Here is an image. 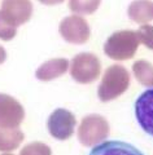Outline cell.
I'll return each mask as SVG.
<instances>
[{
    "mask_svg": "<svg viewBox=\"0 0 153 155\" xmlns=\"http://www.w3.org/2000/svg\"><path fill=\"white\" fill-rule=\"evenodd\" d=\"M135 115L140 127L153 137V89H147L137 97Z\"/></svg>",
    "mask_w": 153,
    "mask_h": 155,
    "instance_id": "9",
    "label": "cell"
},
{
    "mask_svg": "<svg viewBox=\"0 0 153 155\" xmlns=\"http://www.w3.org/2000/svg\"><path fill=\"white\" fill-rule=\"evenodd\" d=\"M136 34L141 44H144L149 49H153V26L152 25H148V23L141 25L139 27V30L136 31Z\"/></svg>",
    "mask_w": 153,
    "mask_h": 155,
    "instance_id": "18",
    "label": "cell"
},
{
    "mask_svg": "<svg viewBox=\"0 0 153 155\" xmlns=\"http://www.w3.org/2000/svg\"><path fill=\"white\" fill-rule=\"evenodd\" d=\"M70 75L77 83L90 84L95 81L101 72L100 60L92 53L83 52L77 54L69 64Z\"/></svg>",
    "mask_w": 153,
    "mask_h": 155,
    "instance_id": "4",
    "label": "cell"
},
{
    "mask_svg": "<svg viewBox=\"0 0 153 155\" xmlns=\"http://www.w3.org/2000/svg\"><path fill=\"white\" fill-rule=\"evenodd\" d=\"M90 155H144L131 143L123 141H105L93 146Z\"/></svg>",
    "mask_w": 153,
    "mask_h": 155,
    "instance_id": "10",
    "label": "cell"
},
{
    "mask_svg": "<svg viewBox=\"0 0 153 155\" xmlns=\"http://www.w3.org/2000/svg\"><path fill=\"white\" fill-rule=\"evenodd\" d=\"M109 123L104 116L90 114L82 119L78 128V140L86 147H93L109 136Z\"/></svg>",
    "mask_w": 153,
    "mask_h": 155,
    "instance_id": "3",
    "label": "cell"
},
{
    "mask_svg": "<svg viewBox=\"0 0 153 155\" xmlns=\"http://www.w3.org/2000/svg\"><path fill=\"white\" fill-rule=\"evenodd\" d=\"M17 34V27L9 21L8 18L0 11V39L4 41H9L16 36Z\"/></svg>",
    "mask_w": 153,
    "mask_h": 155,
    "instance_id": "16",
    "label": "cell"
},
{
    "mask_svg": "<svg viewBox=\"0 0 153 155\" xmlns=\"http://www.w3.org/2000/svg\"><path fill=\"white\" fill-rule=\"evenodd\" d=\"M131 21L140 25L153 21V2L152 0H134L127 9Z\"/></svg>",
    "mask_w": 153,
    "mask_h": 155,
    "instance_id": "12",
    "label": "cell"
},
{
    "mask_svg": "<svg viewBox=\"0 0 153 155\" xmlns=\"http://www.w3.org/2000/svg\"><path fill=\"white\" fill-rule=\"evenodd\" d=\"M25 119L23 106L14 97L0 93V128H18Z\"/></svg>",
    "mask_w": 153,
    "mask_h": 155,
    "instance_id": "7",
    "label": "cell"
},
{
    "mask_svg": "<svg viewBox=\"0 0 153 155\" xmlns=\"http://www.w3.org/2000/svg\"><path fill=\"white\" fill-rule=\"evenodd\" d=\"M77 125L75 116L66 109H56L47 120V128L53 138L65 141L70 138Z\"/></svg>",
    "mask_w": 153,
    "mask_h": 155,
    "instance_id": "6",
    "label": "cell"
},
{
    "mask_svg": "<svg viewBox=\"0 0 153 155\" xmlns=\"http://www.w3.org/2000/svg\"><path fill=\"white\" fill-rule=\"evenodd\" d=\"M132 72L141 85L153 88V65L148 61H136L132 65Z\"/></svg>",
    "mask_w": 153,
    "mask_h": 155,
    "instance_id": "14",
    "label": "cell"
},
{
    "mask_svg": "<svg viewBox=\"0 0 153 155\" xmlns=\"http://www.w3.org/2000/svg\"><path fill=\"white\" fill-rule=\"evenodd\" d=\"M2 13L16 27L26 23L33 16L31 0H3Z\"/></svg>",
    "mask_w": 153,
    "mask_h": 155,
    "instance_id": "8",
    "label": "cell"
},
{
    "mask_svg": "<svg viewBox=\"0 0 153 155\" xmlns=\"http://www.w3.org/2000/svg\"><path fill=\"white\" fill-rule=\"evenodd\" d=\"M5 60H7V52H5V49H4L2 45H0V65L4 64Z\"/></svg>",
    "mask_w": 153,
    "mask_h": 155,
    "instance_id": "20",
    "label": "cell"
},
{
    "mask_svg": "<svg viewBox=\"0 0 153 155\" xmlns=\"http://www.w3.org/2000/svg\"><path fill=\"white\" fill-rule=\"evenodd\" d=\"M19 155H52V150L43 142H31L22 147Z\"/></svg>",
    "mask_w": 153,
    "mask_h": 155,
    "instance_id": "17",
    "label": "cell"
},
{
    "mask_svg": "<svg viewBox=\"0 0 153 155\" xmlns=\"http://www.w3.org/2000/svg\"><path fill=\"white\" fill-rule=\"evenodd\" d=\"M130 74L122 65H112L105 70L101 83L97 88L100 101L108 102L123 94L129 89Z\"/></svg>",
    "mask_w": 153,
    "mask_h": 155,
    "instance_id": "1",
    "label": "cell"
},
{
    "mask_svg": "<svg viewBox=\"0 0 153 155\" xmlns=\"http://www.w3.org/2000/svg\"><path fill=\"white\" fill-rule=\"evenodd\" d=\"M69 70V61L66 58H55L44 62L37 69L35 76L40 81H51L64 75Z\"/></svg>",
    "mask_w": 153,
    "mask_h": 155,
    "instance_id": "11",
    "label": "cell"
},
{
    "mask_svg": "<svg viewBox=\"0 0 153 155\" xmlns=\"http://www.w3.org/2000/svg\"><path fill=\"white\" fill-rule=\"evenodd\" d=\"M2 155H13V154H2Z\"/></svg>",
    "mask_w": 153,
    "mask_h": 155,
    "instance_id": "21",
    "label": "cell"
},
{
    "mask_svg": "<svg viewBox=\"0 0 153 155\" xmlns=\"http://www.w3.org/2000/svg\"><path fill=\"white\" fill-rule=\"evenodd\" d=\"M139 38L136 31H117L108 38L104 44V53L114 61H125L134 57L139 48Z\"/></svg>",
    "mask_w": 153,
    "mask_h": 155,
    "instance_id": "2",
    "label": "cell"
},
{
    "mask_svg": "<svg viewBox=\"0 0 153 155\" xmlns=\"http://www.w3.org/2000/svg\"><path fill=\"white\" fill-rule=\"evenodd\" d=\"M23 138L25 134L18 128H11V129L0 128V151L8 153L16 150L22 143Z\"/></svg>",
    "mask_w": 153,
    "mask_h": 155,
    "instance_id": "13",
    "label": "cell"
},
{
    "mask_svg": "<svg viewBox=\"0 0 153 155\" xmlns=\"http://www.w3.org/2000/svg\"><path fill=\"white\" fill-rule=\"evenodd\" d=\"M58 32L65 41L78 45L87 43L91 35L88 22L78 14H73V16L64 18L58 26Z\"/></svg>",
    "mask_w": 153,
    "mask_h": 155,
    "instance_id": "5",
    "label": "cell"
},
{
    "mask_svg": "<svg viewBox=\"0 0 153 155\" xmlns=\"http://www.w3.org/2000/svg\"><path fill=\"white\" fill-rule=\"evenodd\" d=\"M101 0H69V9L75 14H92L100 7Z\"/></svg>",
    "mask_w": 153,
    "mask_h": 155,
    "instance_id": "15",
    "label": "cell"
},
{
    "mask_svg": "<svg viewBox=\"0 0 153 155\" xmlns=\"http://www.w3.org/2000/svg\"><path fill=\"white\" fill-rule=\"evenodd\" d=\"M38 2L44 5H57V4L64 3V0H38Z\"/></svg>",
    "mask_w": 153,
    "mask_h": 155,
    "instance_id": "19",
    "label": "cell"
}]
</instances>
